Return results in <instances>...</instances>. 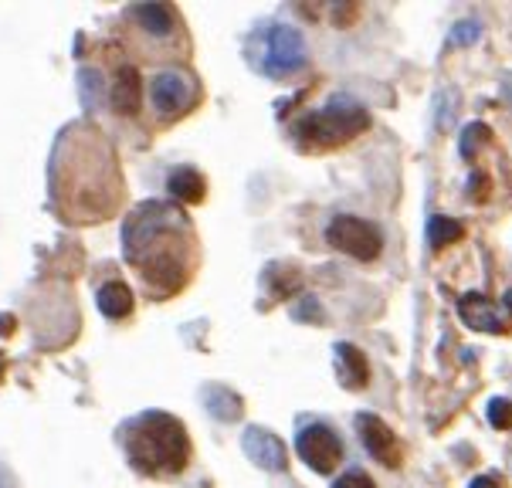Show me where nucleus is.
Segmentation results:
<instances>
[{
    "label": "nucleus",
    "mask_w": 512,
    "mask_h": 488,
    "mask_svg": "<svg viewBox=\"0 0 512 488\" xmlns=\"http://www.w3.org/2000/svg\"><path fill=\"white\" fill-rule=\"evenodd\" d=\"M468 488H502L499 478H492V475H479V478H472V485Z\"/></svg>",
    "instance_id": "nucleus-24"
},
{
    "label": "nucleus",
    "mask_w": 512,
    "mask_h": 488,
    "mask_svg": "<svg viewBox=\"0 0 512 488\" xmlns=\"http://www.w3.org/2000/svg\"><path fill=\"white\" fill-rule=\"evenodd\" d=\"M458 316L465 319L468 329H479V333H496V336L506 333V326H502V319L496 316L492 302L479 292H468L458 299Z\"/></svg>",
    "instance_id": "nucleus-11"
},
{
    "label": "nucleus",
    "mask_w": 512,
    "mask_h": 488,
    "mask_svg": "<svg viewBox=\"0 0 512 488\" xmlns=\"http://www.w3.org/2000/svg\"><path fill=\"white\" fill-rule=\"evenodd\" d=\"M333 488H377V485H373V478L367 472H346L336 478Z\"/></svg>",
    "instance_id": "nucleus-21"
},
{
    "label": "nucleus",
    "mask_w": 512,
    "mask_h": 488,
    "mask_svg": "<svg viewBox=\"0 0 512 488\" xmlns=\"http://www.w3.org/2000/svg\"><path fill=\"white\" fill-rule=\"evenodd\" d=\"M306 305H299L295 309V319H312V322H319V302L316 299H302Z\"/></svg>",
    "instance_id": "nucleus-23"
},
{
    "label": "nucleus",
    "mask_w": 512,
    "mask_h": 488,
    "mask_svg": "<svg viewBox=\"0 0 512 488\" xmlns=\"http://www.w3.org/2000/svg\"><path fill=\"white\" fill-rule=\"evenodd\" d=\"M489 424L499 427V431H509L512 427V400H506V397L489 400Z\"/></svg>",
    "instance_id": "nucleus-20"
},
{
    "label": "nucleus",
    "mask_w": 512,
    "mask_h": 488,
    "mask_svg": "<svg viewBox=\"0 0 512 488\" xmlns=\"http://www.w3.org/2000/svg\"><path fill=\"white\" fill-rule=\"evenodd\" d=\"M0 488H11V475L4 472V465H0Z\"/></svg>",
    "instance_id": "nucleus-26"
},
{
    "label": "nucleus",
    "mask_w": 512,
    "mask_h": 488,
    "mask_svg": "<svg viewBox=\"0 0 512 488\" xmlns=\"http://www.w3.org/2000/svg\"><path fill=\"white\" fill-rule=\"evenodd\" d=\"M241 448L265 472H282L285 468V444L265 427H248L245 438H241Z\"/></svg>",
    "instance_id": "nucleus-9"
},
{
    "label": "nucleus",
    "mask_w": 512,
    "mask_h": 488,
    "mask_svg": "<svg viewBox=\"0 0 512 488\" xmlns=\"http://www.w3.org/2000/svg\"><path fill=\"white\" fill-rule=\"evenodd\" d=\"M14 333V316H0V336H11Z\"/></svg>",
    "instance_id": "nucleus-25"
},
{
    "label": "nucleus",
    "mask_w": 512,
    "mask_h": 488,
    "mask_svg": "<svg viewBox=\"0 0 512 488\" xmlns=\"http://www.w3.org/2000/svg\"><path fill=\"white\" fill-rule=\"evenodd\" d=\"M353 427H357L363 448L370 451L373 461H380V465H387V468H401V458H404L401 441L394 438V431H390L377 414H357L353 417Z\"/></svg>",
    "instance_id": "nucleus-7"
},
{
    "label": "nucleus",
    "mask_w": 512,
    "mask_h": 488,
    "mask_svg": "<svg viewBox=\"0 0 512 488\" xmlns=\"http://www.w3.org/2000/svg\"><path fill=\"white\" fill-rule=\"evenodd\" d=\"M95 302H99V312L106 319H126L129 312H133V292H129V285L123 282H109V285H102L99 295H95Z\"/></svg>",
    "instance_id": "nucleus-13"
},
{
    "label": "nucleus",
    "mask_w": 512,
    "mask_h": 488,
    "mask_svg": "<svg viewBox=\"0 0 512 488\" xmlns=\"http://www.w3.org/2000/svg\"><path fill=\"white\" fill-rule=\"evenodd\" d=\"M187 217L170 204L146 200L129 214L123 228L126 258L143 272L146 285L160 295L177 292L187 282V244L180 238Z\"/></svg>",
    "instance_id": "nucleus-1"
},
{
    "label": "nucleus",
    "mask_w": 512,
    "mask_h": 488,
    "mask_svg": "<svg viewBox=\"0 0 512 488\" xmlns=\"http://www.w3.org/2000/svg\"><path fill=\"white\" fill-rule=\"evenodd\" d=\"M167 190L177 200H184V204H201L204 194H207V183L194 167H180V170H173Z\"/></svg>",
    "instance_id": "nucleus-15"
},
{
    "label": "nucleus",
    "mask_w": 512,
    "mask_h": 488,
    "mask_svg": "<svg viewBox=\"0 0 512 488\" xmlns=\"http://www.w3.org/2000/svg\"><path fill=\"white\" fill-rule=\"evenodd\" d=\"M367 126H370V112L357 106L353 99H346V95H340V99H329L319 112L302 116L299 126H295V136L316 146H340L346 139L363 133Z\"/></svg>",
    "instance_id": "nucleus-3"
},
{
    "label": "nucleus",
    "mask_w": 512,
    "mask_h": 488,
    "mask_svg": "<svg viewBox=\"0 0 512 488\" xmlns=\"http://www.w3.org/2000/svg\"><path fill=\"white\" fill-rule=\"evenodd\" d=\"M129 17H133L146 34H153V38H167L173 31V11L167 4H136L133 11H129Z\"/></svg>",
    "instance_id": "nucleus-14"
},
{
    "label": "nucleus",
    "mask_w": 512,
    "mask_h": 488,
    "mask_svg": "<svg viewBox=\"0 0 512 488\" xmlns=\"http://www.w3.org/2000/svg\"><path fill=\"white\" fill-rule=\"evenodd\" d=\"M336 377L343 380V387L360 390L370 380V366L363 360V353L353 343H336Z\"/></svg>",
    "instance_id": "nucleus-12"
},
{
    "label": "nucleus",
    "mask_w": 512,
    "mask_h": 488,
    "mask_svg": "<svg viewBox=\"0 0 512 488\" xmlns=\"http://www.w3.org/2000/svg\"><path fill=\"white\" fill-rule=\"evenodd\" d=\"M82 102H85V109H95L99 106V99H102V75L95 72V68H82Z\"/></svg>",
    "instance_id": "nucleus-18"
},
{
    "label": "nucleus",
    "mask_w": 512,
    "mask_h": 488,
    "mask_svg": "<svg viewBox=\"0 0 512 488\" xmlns=\"http://www.w3.org/2000/svg\"><path fill=\"white\" fill-rule=\"evenodd\" d=\"M326 241H329V248L343 251V255H350L357 261H373L380 255V248H384L380 231L373 228L370 221H363V217H350V214H340L329 221Z\"/></svg>",
    "instance_id": "nucleus-5"
},
{
    "label": "nucleus",
    "mask_w": 512,
    "mask_h": 488,
    "mask_svg": "<svg viewBox=\"0 0 512 488\" xmlns=\"http://www.w3.org/2000/svg\"><path fill=\"white\" fill-rule=\"evenodd\" d=\"M295 451H299V458L319 475H329L343 461V444L336 438L333 427H326V424L302 427L299 438H295Z\"/></svg>",
    "instance_id": "nucleus-6"
},
{
    "label": "nucleus",
    "mask_w": 512,
    "mask_h": 488,
    "mask_svg": "<svg viewBox=\"0 0 512 488\" xmlns=\"http://www.w3.org/2000/svg\"><path fill=\"white\" fill-rule=\"evenodd\" d=\"M204 404H207V411L214 417H221V421H238L241 417V400L234 397L228 387H207Z\"/></svg>",
    "instance_id": "nucleus-16"
},
{
    "label": "nucleus",
    "mask_w": 512,
    "mask_h": 488,
    "mask_svg": "<svg viewBox=\"0 0 512 488\" xmlns=\"http://www.w3.org/2000/svg\"><path fill=\"white\" fill-rule=\"evenodd\" d=\"M251 61L268 78H285L306 61V38L292 28V24H268L265 31L255 34L251 45Z\"/></svg>",
    "instance_id": "nucleus-4"
},
{
    "label": "nucleus",
    "mask_w": 512,
    "mask_h": 488,
    "mask_svg": "<svg viewBox=\"0 0 512 488\" xmlns=\"http://www.w3.org/2000/svg\"><path fill=\"white\" fill-rule=\"evenodd\" d=\"M485 139H492V133H489V126H485V122H472V126H465L462 156H468V160H472V156L479 153V146L485 143Z\"/></svg>",
    "instance_id": "nucleus-19"
},
{
    "label": "nucleus",
    "mask_w": 512,
    "mask_h": 488,
    "mask_svg": "<svg viewBox=\"0 0 512 488\" xmlns=\"http://www.w3.org/2000/svg\"><path fill=\"white\" fill-rule=\"evenodd\" d=\"M465 234V228L458 221H451V217H431L428 221V241L431 248H448V244H455L458 238Z\"/></svg>",
    "instance_id": "nucleus-17"
},
{
    "label": "nucleus",
    "mask_w": 512,
    "mask_h": 488,
    "mask_svg": "<svg viewBox=\"0 0 512 488\" xmlns=\"http://www.w3.org/2000/svg\"><path fill=\"white\" fill-rule=\"evenodd\" d=\"M506 312H509V316H512V289L506 292Z\"/></svg>",
    "instance_id": "nucleus-27"
},
{
    "label": "nucleus",
    "mask_w": 512,
    "mask_h": 488,
    "mask_svg": "<svg viewBox=\"0 0 512 488\" xmlns=\"http://www.w3.org/2000/svg\"><path fill=\"white\" fill-rule=\"evenodd\" d=\"M150 99L156 112H163V116H180V112L194 102V82H190V75L180 72V68H167V72H160L153 78Z\"/></svg>",
    "instance_id": "nucleus-8"
},
{
    "label": "nucleus",
    "mask_w": 512,
    "mask_h": 488,
    "mask_svg": "<svg viewBox=\"0 0 512 488\" xmlns=\"http://www.w3.org/2000/svg\"><path fill=\"white\" fill-rule=\"evenodd\" d=\"M475 38H479V24L465 21V24H458L455 34H451V45H472Z\"/></svg>",
    "instance_id": "nucleus-22"
},
{
    "label": "nucleus",
    "mask_w": 512,
    "mask_h": 488,
    "mask_svg": "<svg viewBox=\"0 0 512 488\" xmlns=\"http://www.w3.org/2000/svg\"><path fill=\"white\" fill-rule=\"evenodd\" d=\"M123 448L146 475H180L190 465L187 427L167 411H146L123 424Z\"/></svg>",
    "instance_id": "nucleus-2"
},
{
    "label": "nucleus",
    "mask_w": 512,
    "mask_h": 488,
    "mask_svg": "<svg viewBox=\"0 0 512 488\" xmlns=\"http://www.w3.org/2000/svg\"><path fill=\"white\" fill-rule=\"evenodd\" d=\"M112 109L119 116H136L140 112V102H143V78H140V68L133 65H123L116 72V82H112Z\"/></svg>",
    "instance_id": "nucleus-10"
}]
</instances>
